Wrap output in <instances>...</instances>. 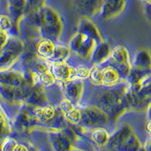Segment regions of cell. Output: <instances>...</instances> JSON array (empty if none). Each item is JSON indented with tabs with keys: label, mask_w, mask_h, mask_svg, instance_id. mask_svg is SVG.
I'll use <instances>...</instances> for the list:
<instances>
[{
	"label": "cell",
	"mask_w": 151,
	"mask_h": 151,
	"mask_svg": "<svg viewBox=\"0 0 151 151\" xmlns=\"http://www.w3.org/2000/svg\"><path fill=\"white\" fill-rule=\"evenodd\" d=\"M103 40L98 27L90 17H81L77 30L69 40L68 47L80 58L90 60L94 48Z\"/></svg>",
	"instance_id": "6da1fadb"
},
{
	"label": "cell",
	"mask_w": 151,
	"mask_h": 151,
	"mask_svg": "<svg viewBox=\"0 0 151 151\" xmlns=\"http://www.w3.org/2000/svg\"><path fill=\"white\" fill-rule=\"evenodd\" d=\"M37 29L41 39L52 40L55 43L61 37L64 24L59 12L51 5H45L34 13L27 14Z\"/></svg>",
	"instance_id": "7a4b0ae2"
},
{
	"label": "cell",
	"mask_w": 151,
	"mask_h": 151,
	"mask_svg": "<svg viewBox=\"0 0 151 151\" xmlns=\"http://www.w3.org/2000/svg\"><path fill=\"white\" fill-rule=\"evenodd\" d=\"M128 88L129 85L126 82L122 84L118 83L108 87L98 97V106L108 114L113 122H116L121 116L130 110L126 98Z\"/></svg>",
	"instance_id": "3957f363"
},
{
	"label": "cell",
	"mask_w": 151,
	"mask_h": 151,
	"mask_svg": "<svg viewBox=\"0 0 151 151\" xmlns=\"http://www.w3.org/2000/svg\"><path fill=\"white\" fill-rule=\"evenodd\" d=\"M106 147L119 151H137L143 149V144L129 124L122 125L110 134Z\"/></svg>",
	"instance_id": "277c9868"
},
{
	"label": "cell",
	"mask_w": 151,
	"mask_h": 151,
	"mask_svg": "<svg viewBox=\"0 0 151 151\" xmlns=\"http://www.w3.org/2000/svg\"><path fill=\"white\" fill-rule=\"evenodd\" d=\"M126 98L130 110H146L151 102V73L136 84L129 86Z\"/></svg>",
	"instance_id": "5b68a950"
},
{
	"label": "cell",
	"mask_w": 151,
	"mask_h": 151,
	"mask_svg": "<svg viewBox=\"0 0 151 151\" xmlns=\"http://www.w3.org/2000/svg\"><path fill=\"white\" fill-rule=\"evenodd\" d=\"M48 134L50 145L54 150H79V148L76 147V144L80 141L81 134L71 124L60 130H49Z\"/></svg>",
	"instance_id": "8992f818"
},
{
	"label": "cell",
	"mask_w": 151,
	"mask_h": 151,
	"mask_svg": "<svg viewBox=\"0 0 151 151\" xmlns=\"http://www.w3.org/2000/svg\"><path fill=\"white\" fill-rule=\"evenodd\" d=\"M25 44L17 35H10L7 44L0 53V70L12 68L24 55Z\"/></svg>",
	"instance_id": "52a82bcc"
},
{
	"label": "cell",
	"mask_w": 151,
	"mask_h": 151,
	"mask_svg": "<svg viewBox=\"0 0 151 151\" xmlns=\"http://www.w3.org/2000/svg\"><path fill=\"white\" fill-rule=\"evenodd\" d=\"M81 119L79 125L86 129L104 127L110 121L108 114L98 105L81 107Z\"/></svg>",
	"instance_id": "ba28073f"
},
{
	"label": "cell",
	"mask_w": 151,
	"mask_h": 151,
	"mask_svg": "<svg viewBox=\"0 0 151 151\" xmlns=\"http://www.w3.org/2000/svg\"><path fill=\"white\" fill-rule=\"evenodd\" d=\"M104 63L113 66L118 70L121 79L126 80L132 67L128 49L123 45H117L112 49L109 59Z\"/></svg>",
	"instance_id": "9c48e42d"
},
{
	"label": "cell",
	"mask_w": 151,
	"mask_h": 151,
	"mask_svg": "<svg viewBox=\"0 0 151 151\" xmlns=\"http://www.w3.org/2000/svg\"><path fill=\"white\" fill-rule=\"evenodd\" d=\"M13 130L19 134L29 133L38 128V122L32 113V107L27 104H21V109L12 121Z\"/></svg>",
	"instance_id": "30bf717a"
},
{
	"label": "cell",
	"mask_w": 151,
	"mask_h": 151,
	"mask_svg": "<svg viewBox=\"0 0 151 151\" xmlns=\"http://www.w3.org/2000/svg\"><path fill=\"white\" fill-rule=\"evenodd\" d=\"M0 84L21 87L27 84H33L32 76L28 72H21L12 68L0 70Z\"/></svg>",
	"instance_id": "8fae6325"
},
{
	"label": "cell",
	"mask_w": 151,
	"mask_h": 151,
	"mask_svg": "<svg viewBox=\"0 0 151 151\" xmlns=\"http://www.w3.org/2000/svg\"><path fill=\"white\" fill-rule=\"evenodd\" d=\"M33 84H27L21 87L6 86L0 84V98L9 104H22L26 98L29 86Z\"/></svg>",
	"instance_id": "7c38bea8"
},
{
	"label": "cell",
	"mask_w": 151,
	"mask_h": 151,
	"mask_svg": "<svg viewBox=\"0 0 151 151\" xmlns=\"http://www.w3.org/2000/svg\"><path fill=\"white\" fill-rule=\"evenodd\" d=\"M61 90L64 98L75 104L76 106L79 104L84 93V83L79 79H70L60 82Z\"/></svg>",
	"instance_id": "4fadbf2b"
},
{
	"label": "cell",
	"mask_w": 151,
	"mask_h": 151,
	"mask_svg": "<svg viewBox=\"0 0 151 151\" xmlns=\"http://www.w3.org/2000/svg\"><path fill=\"white\" fill-rule=\"evenodd\" d=\"M59 108L56 109L55 106L49 103L45 105L36 107H32V113L38 122V126L40 128L49 129L50 124L52 122Z\"/></svg>",
	"instance_id": "5bb4252c"
},
{
	"label": "cell",
	"mask_w": 151,
	"mask_h": 151,
	"mask_svg": "<svg viewBox=\"0 0 151 151\" xmlns=\"http://www.w3.org/2000/svg\"><path fill=\"white\" fill-rule=\"evenodd\" d=\"M23 104L31 107L43 106L48 104V97L44 87L40 84L32 85L29 86Z\"/></svg>",
	"instance_id": "9a60e30c"
},
{
	"label": "cell",
	"mask_w": 151,
	"mask_h": 151,
	"mask_svg": "<svg viewBox=\"0 0 151 151\" xmlns=\"http://www.w3.org/2000/svg\"><path fill=\"white\" fill-rule=\"evenodd\" d=\"M104 0H73L74 8L81 17H90L99 14Z\"/></svg>",
	"instance_id": "2e32d148"
},
{
	"label": "cell",
	"mask_w": 151,
	"mask_h": 151,
	"mask_svg": "<svg viewBox=\"0 0 151 151\" xmlns=\"http://www.w3.org/2000/svg\"><path fill=\"white\" fill-rule=\"evenodd\" d=\"M125 5V0H104L99 12L100 17L103 21L114 18L123 12Z\"/></svg>",
	"instance_id": "e0dca14e"
},
{
	"label": "cell",
	"mask_w": 151,
	"mask_h": 151,
	"mask_svg": "<svg viewBox=\"0 0 151 151\" xmlns=\"http://www.w3.org/2000/svg\"><path fill=\"white\" fill-rule=\"evenodd\" d=\"M9 15L20 29V24L26 16L27 0H6Z\"/></svg>",
	"instance_id": "ac0fdd59"
},
{
	"label": "cell",
	"mask_w": 151,
	"mask_h": 151,
	"mask_svg": "<svg viewBox=\"0 0 151 151\" xmlns=\"http://www.w3.org/2000/svg\"><path fill=\"white\" fill-rule=\"evenodd\" d=\"M111 52V47L107 42L104 40L100 42L94 48L90 58L92 65L104 64L109 59Z\"/></svg>",
	"instance_id": "d6986e66"
},
{
	"label": "cell",
	"mask_w": 151,
	"mask_h": 151,
	"mask_svg": "<svg viewBox=\"0 0 151 151\" xmlns=\"http://www.w3.org/2000/svg\"><path fill=\"white\" fill-rule=\"evenodd\" d=\"M74 68L73 66L69 65L67 62L50 64V70L57 81L64 82L73 78Z\"/></svg>",
	"instance_id": "ffe728a7"
},
{
	"label": "cell",
	"mask_w": 151,
	"mask_h": 151,
	"mask_svg": "<svg viewBox=\"0 0 151 151\" xmlns=\"http://www.w3.org/2000/svg\"><path fill=\"white\" fill-rule=\"evenodd\" d=\"M102 66V86L111 87L116 86L121 80V76L118 70L113 66L104 63Z\"/></svg>",
	"instance_id": "44dd1931"
},
{
	"label": "cell",
	"mask_w": 151,
	"mask_h": 151,
	"mask_svg": "<svg viewBox=\"0 0 151 151\" xmlns=\"http://www.w3.org/2000/svg\"><path fill=\"white\" fill-rule=\"evenodd\" d=\"M132 67L145 73H150L151 56L149 51L144 48L138 50L133 59Z\"/></svg>",
	"instance_id": "7402d4cb"
},
{
	"label": "cell",
	"mask_w": 151,
	"mask_h": 151,
	"mask_svg": "<svg viewBox=\"0 0 151 151\" xmlns=\"http://www.w3.org/2000/svg\"><path fill=\"white\" fill-rule=\"evenodd\" d=\"M55 44L52 40L47 39H40L35 45V53L42 58L48 61L55 52Z\"/></svg>",
	"instance_id": "603a6c76"
},
{
	"label": "cell",
	"mask_w": 151,
	"mask_h": 151,
	"mask_svg": "<svg viewBox=\"0 0 151 151\" xmlns=\"http://www.w3.org/2000/svg\"><path fill=\"white\" fill-rule=\"evenodd\" d=\"M110 134L104 127H97L91 130L90 139L98 147H106L110 141Z\"/></svg>",
	"instance_id": "cb8c5ba5"
},
{
	"label": "cell",
	"mask_w": 151,
	"mask_h": 151,
	"mask_svg": "<svg viewBox=\"0 0 151 151\" xmlns=\"http://www.w3.org/2000/svg\"><path fill=\"white\" fill-rule=\"evenodd\" d=\"M12 122H11L9 116L2 105L0 104V145L5 137L12 134Z\"/></svg>",
	"instance_id": "d4e9b609"
},
{
	"label": "cell",
	"mask_w": 151,
	"mask_h": 151,
	"mask_svg": "<svg viewBox=\"0 0 151 151\" xmlns=\"http://www.w3.org/2000/svg\"><path fill=\"white\" fill-rule=\"evenodd\" d=\"M70 50L68 46L62 45H55V52L52 58L48 60L49 64H56V63H64L67 62L70 56Z\"/></svg>",
	"instance_id": "484cf974"
},
{
	"label": "cell",
	"mask_w": 151,
	"mask_h": 151,
	"mask_svg": "<svg viewBox=\"0 0 151 151\" xmlns=\"http://www.w3.org/2000/svg\"><path fill=\"white\" fill-rule=\"evenodd\" d=\"M0 29L10 35H18L20 29L17 27L12 17L7 14H0Z\"/></svg>",
	"instance_id": "4316f807"
},
{
	"label": "cell",
	"mask_w": 151,
	"mask_h": 151,
	"mask_svg": "<svg viewBox=\"0 0 151 151\" xmlns=\"http://www.w3.org/2000/svg\"><path fill=\"white\" fill-rule=\"evenodd\" d=\"M90 83L94 86H102V66L101 64L93 65L90 69L88 77Z\"/></svg>",
	"instance_id": "83f0119b"
},
{
	"label": "cell",
	"mask_w": 151,
	"mask_h": 151,
	"mask_svg": "<svg viewBox=\"0 0 151 151\" xmlns=\"http://www.w3.org/2000/svg\"><path fill=\"white\" fill-rule=\"evenodd\" d=\"M57 80L52 74L51 70L45 71L37 78V83L44 88L51 87L56 83Z\"/></svg>",
	"instance_id": "f1b7e54d"
},
{
	"label": "cell",
	"mask_w": 151,
	"mask_h": 151,
	"mask_svg": "<svg viewBox=\"0 0 151 151\" xmlns=\"http://www.w3.org/2000/svg\"><path fill=\"white\" fill-rule=\"evenodd\" d=\"M46 0H27L26 15L34 13L36 11L44 6Z\"/></svg>",
	"instance_id": "f546056e"
},
{
	"label": "cell",
	"mask_w": 151,
	"mask_h": 151,
	"mask_svg": "<svg viewBox=\"0 0 151 151\" xmlns=\"http://www.w3.org/2000/svg\"><path fill=\"white\" fill-rule=\"evenodd\" d=\"M90 69L86 65H79L74 68V74L73 79H79L82 80L89 77Z\"/></svg>",
	"instance_id": "4dcf8cb0"
},
{
	"label": "cell",
	"mask_w": 151,
	"mask_h": 151,
	"mask_svg": "<svg viewBox=\"0 0 151 151\" xmlns=\"http://www.w3.org/2000/svg\"><path fill=\"white\" fill-rule=\"evenodd\" d=\"M67 120L68 121L69 124L72 125H78L80 123L81 119V110L80 107H76L74 110L70 111V113H67L64 115Z\"/></svg>",
	"instance_id": "1f68e13d"
},
{
	"label": "cell",
	"mask_w": 151,
	"mask_h": 151,
	"mask_svg": "<svg viewBox=\"0 0 151 151\" xmlns=\"http://www.w3.org/2000/svg\"><path fill=\"white\" fill-rule=\"evenodd\" d=\"M18 142L14 138L8 136L2 141L0 145V150L2 151H14Z\"/></svg>",
	"instance_id": "d6a6232c"
},
{
	"label": "cell",
	"mask_w": 151,
	"mask_h": 151,
	"mask_svg": "<svg viewBox=\"0 0 151 151\" xmlns=\"http://www.w3.org/2000/svg\"><path fill=\"white\" fill-rule=\"evenodd\" d=\"M76 107V105L66 98H63L59 103V109L64 115L72 111Z\"/></svg>",
	"instance_id": "836d02e7"
},
{
	"label": "cell",
	"mask_w": 151,
	"mask_h": 151,
	"mask_svg": "<svg viewBox=\"0 0 151 151\" xmlns=\"http://www.w3.org/2000/svg\"><path fill=\"white\" fill-rule=\"evenodd\" d=\"M9 37H10L9 33H8L5 31L0 29V53H1V52L4 48V47L7 44L8 41L9 40Z\"/></svg>",
	"instance_id": "e575fe53"
},
{
	"label": "cell",
	"mask_w": 151,
	"mask_h": 151,
	"mask_svg": "<svg viewBox=\"0 0 151 151\" xmlns=\"http://www.w3.org/2000/svg\"><path fill=\"white\" fill-rule=\"evenodd\" d=\"M143 150H144L151 151V136H149L147 141L143 145Z\"/></svg>",
	"instance_id": "d590c367"
},
{
	"label": "cell",
	"mask_w": 151,
	"mask_h": 151,
	"mask_svg": "<svg viewBox=\"0 0 151 151\" xmlns=\"http://www.w3.org/2000/svg\"><path fill=\"white\" fill-rule=\"evenodd\" d=\"M28 147L24 144H20L18 143V144L17 145L15 148V150L14 151H23V150H28Z\"/></svg>",
	"instance_id": "8d00e7d4"
},
{
	"label": "cell",
	"mask_w": 151,
	"mask_h": 151,
	"mask_svg": "<svg viewBox=\"0 0 151 151\" xmlns=\"http://www.w3.org/2000/svg\"><path fill=\"white\" fill-rule=\"evenodd\" d=\"M146 110H147V120H151V102L148 104Z\"/></svg>",
	"instance_id": "74e56055"
},
{
	"label": "cell",
	"mask_w": 151,
	"mask_h": 151,
	"mask_svg": "<svg viewBox=\"0 0 151 151\" xmlns=\"http://www.w3.org/2000/svg\"><path fill=\"white\" fill-rule=\"evenodd\" d=\"M145 129H146L149 136H151V120H147V122L145 125Z\"/></svg>",
	"instance_id": "f35d334b"
},
{
	"label": "cell",
	"mask_w": 151,
	"mask_h": 151,
	"mask_svg": "<svg viewBox=\"0 0 151 151\" xmlns=\"http://www.w3.org/2000/svg\"><path fill=\"white\" fill-rule=\"evenodd\" d=\"M147 5V7H148L147 14H148V15H149V17H150V19H151V6H150V5Z\"/></svg>",
	"instance_id": "ab89813d"
},
{
	"label": "cell",
	"mask_w": 151,
	"mask_h": 151,
	"mask_svg": "<svg viewBox=\"0 0 151 151\" xmlns=\"http://www.w3.org/2000/svg\"><path fill=\"white\" fill-rule=\"evenodd\" d=\"M144 2H146L147 5H150V6H151V0H144Z\"/></svg>",
	"instance_id": "60d3db41"
},
{
	"label": "cell",
	"mask_w": 151,
	"mask_h": 151,
	"mask_svg": "<svg viewBox=\"0 0 151 151\" xmlns=\"http://www.w3.org/2000/svg\"><path fill=\"white\" fill-rule=\"evenodd\" d=\"M149 52H150V56H151V50L150 51H149Z\"/></svg>",
	"instance_id": "b9f144b4"
}]
</instances>
